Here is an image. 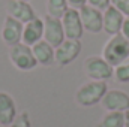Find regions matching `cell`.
I'll return each mask as SVG.
<instances>
[{"label": "cell", "instance_id": "484cf974", "mask_svg": "<svg viewBox=\"0 0 129 127\" xmlns=\"http://www.w3.org/2000/svg\"><path fill=\"white\" fill-rule=\"evenodd\" d=\"M0 127H2V124H0Z\"/></svg>", "mask_w": 129, "mask_h": 127}, {"label": "cell", "instance_id": "2e32d148", "mask_svg": "<svg viewBox=\"0 0 129 127\" xmlns=\"http://www.w3.org/2000/svg\"><path fill=\"white\" fill-rule=\"evenodd\" d=\"M98 127H125V112L108 111L101 118Z\"/></svg>", "mask_w": 129, "mask_h": 127}, {"label": "cell", "instance_id": "5bb4252c", "mask_svg": "<svg viewBox=\"0 0 129 127\" xmlns=\"http://www.w3.org/2000/svg\"><path fill=\"white\" fill-rule=\"evenodd\" d=\"M17 115L18 114L14 97L6 91H0V124L9 126Z\"/></svg>", "mask_w": 129, "mask_h": 127}, {"label": "cell", "instance_id": "9a60e30c", "mask_svg": "<svg viewBox=\"0 0 129 127\" xmlns=\"http://www.w3.org/2000/svg\"><path fill=\"white\" fill-rule=\"evenodd\" d=\"M54 49L48 42H45L44 39L39 40L38 43H35L32 46L33 55L36 58L38 64L41 66H51L56 63V57H54Z\"/></svg>", "mask_w": 129, "mask_h": 127}, {"label": "cell", "instance_id": "7c38bea8", "mask_svg": "<svg viewBox=\"0 0 129 127\" xmlns=\"http://www.w3.org/2000/svg\"><path fill=\"white\" fill-rule=\"evenodd\" d=\"M123 21H125V15L119 9H116L113 5H110L104 11V32L107 34L114 36L122 33Z\"/></svg>", "mask_w": 129, "mask_h": 127}, {"label": "cell", "instance_id": "603a6c76", "mask_svg": "<svg viewBox=\"0 0 129 127\" xmlns=\"http://www.w3.org/2000/svg\"><path fill=\"white\" fill-rule=\"evenodd\" d=\"M122 34L125 37L129 39V17H125V21H123V27H122Z\"/></svg>", "mask_w": 129, "mask_h": 127}, {"label": "cell", "instance_id": "7402d4cb", "mask_svg": "<svg viewBox=\"0 0 129 127\" xmlns=\"http://www.w3.org/2000/svg\"><path fill=\"white\" fill-rule=\"evenodd\" d=\"M68 3H69V8L81 9L84 5H87V0H68Z\"/></svg>", "mask_w": 129, "mask_h": 127}, {"label": "cell", "instance_id": "8fae6325", "mask_svg": "<svg viewBox=\"0 0 129 127\" xmlns=\"http://www.w3.org/2000/svg\"><path fill=\"white\" fill-rule=\"evenodd\" d=\"M6 12H8V15L21 21L23 24L32 21L38 17L35 14V9L32 8V5L29 2H23V0H9V3L6 6Z\"/></svg>", "mask_w": 129, "mask_h": 127}, {"label": "cell", "instance_id": "44dd1931", "mask_svg": "<svg viewBox=\"0 0 129 127\" xmlns=\"http://www.w3.org/2000/svg\"><path fill=\"white\" fill-rule=\"evenodd\" d=\"M87 5H90V6H93V8L104 12L111 5V0H87Z\"/></svg>", "mask_w": 129, "mask_h": 127}, {"label": "cell", "instance_id": "d6986e66", "mask_svg": "<svg viewBox=\"0 0 129 127\" xmlns=\"http://www.w3.org/2000/svg\"><path fill=\"white\" fill-rule=\"evenodd\" d=\"M8 127H32L30 114H29L27 111H23L21 114H18V115L15 117V120H14Z\"/></svg>", "mask_w": 129, "mask_h": 127}, {"label": "cell", "instance_id": "d4e9b609", "mask_svg": "<svg viewBox=\"0 0 129 127\" xmlns=\"http://www.w3.org/2000/svg\"><path fill=\"white\" fill-rule=\"evenodd\" d=\"M23 2H30V0H23Z\"/></svg>", "mask_w": 129, "mask_h": 127}, {"label": "cell", "instance_id": "52a82bcc", "mask_svg": "<svg viewBox=\"0 0 129 127\" xmlns=\"http://www.w3.org/2000/svg\"><path fill=\"white\" fill-rule=\"evenodd\" d=\"M23 27H24V24L21 21L12 18L11 15H6L3 20L2 30H0L2 40L8 46H14L17 43H20L23 40Z\"/></svg>", "mask_w": 129, "mask_h": 127}, {"label": "cell", "instance_id": "6da1fadb", "mask_svg": "<svg viewBox=\"0 0 129 127\" xmlns=\"http://www.w3.org/2000/svg\"><path fill=\"white\" fill-rule=\"evenodd\" d=\"M107 91H108L107 81L89 79L75 91V102L83 108L95 106L98 103H101V100L107 94Z\"/></svg>", "mask_w": 129, "mask_h": 127}, {"label": "cell", "instance_id": "8992f818", "mask_svg": "<svg viewBox=\"0 0 129 127\" xmlns=\"http://www.w3.org/2000/svg\"><path fill=\"white\" fill-rule=\"evenodd\" d=\"M80 11L81 23L84 32L89 33H101L104 30V12L90 5H84Z\"/></svg>", "mask_w": 129, "mask_h": 127}, {"label": "cell", "instance_id": "30bf717a", "mask_svg": "<svg viewBox=\"0 0 129 127\" xmlns=\"http://www.w3.org/2000/svg\"><path fill=\"white\" fill-rule=\"evenodd\" d=\"M101 105L105 111H129V94L122 90H108L101 100Z\"/></svg>", "mask_w": 129, "mask_h": 127}, {"label": "cell", "instance_id": "ac0fdd59", "mask_svg": "<svg viewBox=\"0 0 129 127\" xmlns=\"http://www.w3.org/2000/svg\"><path fill=\"white\" fill-rule=\"evenodd\" d=\"M114 78L120 84H128L129 82V58L114 67Z\"/></svg>", "mask_w": 129, "mask_h": 127}, {"label": "cell", "instance_id": "e0dca14e", "mask_svg": "<svg viewBox=\"0 0 129 127\" xmlns=\"http://www.w3.org/2000/svg\"><path fill=\"white\" fill-rule=\"evenodd\" d=\"M69 9L68 0H47V15L62 20L66 11Z\"/></svg>", "mask_w": 129, "mask_h": 127}, {"label": "cell", "instance_id": "9c48e42d", "mask_svg": "<svg viewBox=\"0 0 129 127\" xmlns=\"http://www.w3.org/2000/svg\"><path fill=\"white\" fill-rule=\"evenodd\" d=\"M64 39L66 36L62 26V20L47 15L44 18V40L48 42L53 48H57Z\"/></svg>", "mask_w": 129, "mask_h": 127}, {"label": "cell", "instance_id": "4fadbf2b", "mask_svg": "<svg viewBox=\"0 0 129 127\" xmlns=\"http://www.w3.org/2000/svg\"><path fill=\"white\" fill-rule=\"evenodd\" d=\"M44 39V20L36 17L35 20L29 21L23 27V43L33 46L39 40Z\"/></svg>", "mask_w": 129, "mask_h": 127}, {"label": "cell", "instance_id": "3957f363", "mask_svg": "<svg viewBox=\"0 0 129 127\" xmlns=\"http://www.w3.org/2000/svg\"><path fill=\"white\" fill-rule=\"evenodd\" d=\"M83 70L89 79L93 81H108L114 76V67L102 55H90L84 60Z\"/></svg>", "mask_w": 129, "mask_h": 127}, {"label": "cell", "instance_id": "ba28073f", "mask_svg": "<svg viewBox=\"0 0 129 127\" xmlns=\"http://www.w3.org/2000/svg\"><path fill=\"white\" fill-rule=\"evenodd\" d=\"M62 26H63L66 39H77V40H80L83 37L84 27H83L78 9L69 8L66 11V14L62 17Z\"/></svg>", "mask_w": 129, "mask_h": 127}, {"label": "cell", "instance_id": "277c9868", "mask_svg": "<svg viewBox=\"0 0 129 127\" xmlns=\"http://www.w3.org/2000/svg\"><path fill=\"white\" fill-rule=\"evenodd\" d=\"M9 60L11 63L14 64L18 70H23V72H29V70H33L36 66H38V61L33 55L32 46L20 42L14 46H9Z\"/></svg>", "mask_w": 129, "mask_h": 127}, {"label": "cell", "instance_id": "7a4b0ae2", "mask_svg": "<svg viewBox=\"0 0 129 127\" xmlns=\"http://www.w3.org/2000/svg\"><path fill=\"white\" fill-rule=\"evenodd\" d=\"M102 57L113 67L119 66L129 58V39L122 33L111 36L102 49Z\"/></svg>", "mask_w": 129, "mask_h": 127}, {"label": "cell", "instance_id": "cb8c5ba5", "mask_svg": "<svg viewBox=\"0 0 129 127\" xmlns=\"http://www.w3.org/2000/svg\"><path fill=\"white\" fill-rule=\"evenodd\" d=\"M125 127H129V111H125Z\"/></svg>", "mask_w": 129, "mask_h": 127}, {"label": "cell", "instance_id": "ffe728a7", "mask_svg": "<svg viewBox=\"0 0 129 127\" xmlns=\"http://www.w3.org/2000/svg\"><path fill=\"white\" fill-rule=\"evenodd\" d=\"M111 5L119 9L125 17H129V0H111Z\"/></svg>", "mask_w": 129, "mask_h": 127}, {"label": "cell", "instance_id": "5b68a950", "mask_svg": "<svg viewBox=\"0 0 129 127\" xmlns=\"http://www.w3.org/2000/svg\"><path fill=\"white\" fill-rule=\"evenodd\" d=\"M81 42L77 39H64L63 42L54 49V57H56V64L60 67H64L72 61L77 60V57L81 52Z\"/></svg>", "mask_w": 129, "mask_h": 127}]
</instances>
